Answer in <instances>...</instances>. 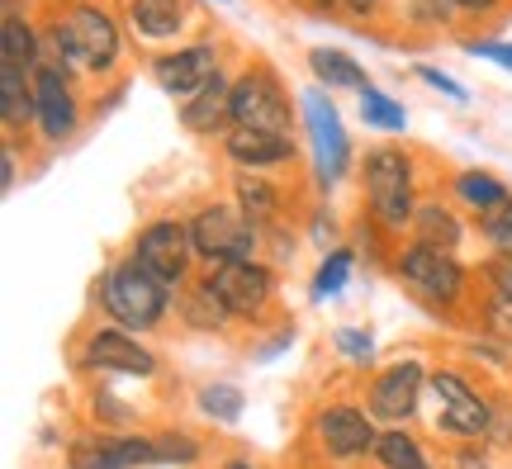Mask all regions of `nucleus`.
<instances>
[{"instance_id": "nucleus-1", "label": "nucleus", "mask_w": 512, "mask_h": 469, "mask_svg": "<svg viewBox=\"0 0 512 469\" xmlns=\"http://www.w3.org/2000/svg\"><path fill=\"white\" fill-rule=\"evenodd\" d=\"M361 190H366L370 214L380 218L389 233H403V223L418 214V195H413V157L403 147H370L361 162Z\"/></svg>"}, {"instance_id": "nucleus-2", "label": "nucleus", "mask_w": 512, "mask_h": 469, "mask_svg": "<svg viewBox=\"0 0 512 469\" xmlns=\"http://www.w3.org/2000/svg\"><path fill=\"white\" fill-rule=\"evenodd\" d=\"M166 308H171V285L157 280L138 256L110 266V275H105V313L124 332H152L166 318Z\"/></svg>"}, {"instance_id": "nucleus-3", "label": "nucleus", "mask_w": 512, "mask_h": 469, "mask_svg": "<svg viewBox=\"0 0 512 469\" xmlns=\"http://www.w3.org/2000/svg\"><path fill=\"white\" fill-rule=\"evenodd\" d=\"M190 242H195V256L209 261V266H233V261H256V247H261V223L242 214V209H228V204H209L190 218Z\"/></svg>"}, {"instance_id": "nucleus-4", "label": "nucleus", "mask_w": 512, "mask_h": 469, "mask_svg": "<svg viewBox=\"0 0 512 469\" xmlns=\"http://www.w3.org/2000/svg\"><path fill=\"white\" fill-rule=\"evenodd\" d=\"M394 271H399V280L418 294L422 304H432V308L460 304V294L470 285V275H465V266L456 261V252L427 247V242H408L399 252V261H394Z\"/></svg>"}, {"instance_id": "nucleus-5", "label": "nucleus", "mask_w": 512, "mask_h": 469, "mask_svg": "<svg viewBox=\"0 0 512 469\" xmlns=\"http://www.w3.org/2000/svg\"><path fill=\"white\" fill-rule=\"evenodd\" d=\"M228 109H233V124H242V128H266V133H285V138H290V128H294L290 95H285L280 76L266 62H252L242 76H233Z\"/></svg>"}, {"instance_id": "nucleus-6", "label": "nucleus", "mask_w": 512, "mask_h": 469, "mask_svg": "<svg viewBox=\"0 0 512 469\" xmlns=\"http://www.w3.org/2000/svg\"><path fill=\"white\" fill-rule=\"evenodd\" d=\"M427 389H432V398H437V427L441 432L460 436V441L489 436V427H494V408L479 398V389L465 375H456V370H437V375L427 379Z\"/></svg>"}, {"instance_id": "nucleus-7", "label": "nucleus", "mask_w": 512, "mask_h": 469, "mask_svg": "<svg viewBox=\"0 0 512 469\" xmlns=\"http://www.w3.org/2000/svg\"><path fill=\"white\" fill-rule=\"evenodd\" d=\"M62 24L72 29L76 48L86 57V67L95 76H110L119 62H124V29H119V19L105 10V5H95V0H72L67 10H62Z\"/></svg>"}, {"instance_id": "nucleus-8", "label": "nucleus", "mask_w": 512, "mask_h": 469, "mask_svg": "<svg viewBox=\"0 0 512 469\" xmlns=\"http://www.w3.org/2000/svg\"><path fill=\"white\" fill-rule=\"evenodd\" d=\"M299 105H304V124H309V138H313L318 181L337 185L351 166V138H347V128H342V114L332 109V100L323 95V86H309Z\"/></svg>"}, {"instance_id": "nucleus-9", "label": "nucleus", "mask_w": 512, "mask_h": 469, "mask_svg": "<svg viewBox=\"0 0 512 469\" xmlns=\"http://www.w3.org/2000/svg\"><path fill=\"white\" fill-rule=\"evenodd\" d=\"M34 124L43 143H67L76 128H81V105L72 95V76L53 67V62H38L34 67Z\"/></svg>"}, {"instance_id": "nucleus-10", "label": "nucleus", "mask_w": 512, "mask_h": 469, "mask_svg": "<svg viewBox=\"0 0 512 469\" xmlns=\"http://www.w3.org/2000/svg\"><path fill=\"white\" fill-rule=\"evenodd\" d=\"M133 256H138L157 280H166V285L176 289L185 275H190V256H195L190 223H181V218H152L143 233H138V242H133Z\"/></svg>"}, {"instance_id": "nucleus-11", "label": "nucleus", "mask_w": 512, "mask_h": 469, "mask_svg": "<svg viewBox=\"0 0 512 469\" xmlns=\"http://www.w3.org/2000/svg\"><path fill=\"white\" fill-rule=\"evenodd\" d=\"M223 299V308L233 318H256L266 313L275 299V271L266 261H233V266H214V275L204 280Z\"/></svg>"}, {"instance_id": "nucleus-12", "label": "nucleus", "mask_w": 512, "mask_h": 469, "mask_svg": "<svg viewBox=\"0 0 512 469\" xmlns=\"http://www.w3.org/2000/svg\"><path fill=\"white\" fill-rule=\"evenodd\" d=\"M214 76H219V43H214V38H200V43H185L176 53L152 57V81H157L166 95H176V100L200 95Z\"/></svg>"}, {"instance_id": "nucleus-13", "label": "nucleus", "mask_w": 512, "mask_h": 469, "mask_svg": "<svg viewBox=\"0 0 512 469\" xmlns=\"http://www.w3.org/2000/svg\"><path fill=\"white\" fill-rule=\"evenodd\" d=\"M313 432H318V446L332 455V460H361L380 446V432H375V417L356 403H328L323 413L313 417Z\"/></svg>"}, {"instance_id": "nucleus-14", "label": "nucleus", "mask_w": 512, "mask_h": 469, "mask_svg": "<svg viewBox=\"0 0 512 469\" xmlns=\"http://www.w3.org/2000/svg\"><path fill=\"white\" fill-rule=\"evenodd\" d=\"M67 460L72 469H147L157 465V436H81Z\"/></svg>"}, {"instance_id": "nucleus-15", "label": "nucleus", "mask_w": 512, "mask_h": 469, "mask_svg": "<svg viewBox=\"0 0 512 469\" xmlns=\"http://www.w3.org/2000/svg\"><path fill=\"white\" fill-rule=\"evenodd\" d=\"M81 361L100 370V375H157V356L143 351L124 327H95L86 346H81Z\"/></svg>"}, {"instance_id": "nucleus-16", "label": "nucleus", "mask_w": 512, "mask_h": 469, "mask_svg": "<svg viewBox=\"0 0 512 469\" xmlns=\"http://www.w3.org/2000/svg\"><path fill=\"white\" fill-rule=\"evenodd\" d=\"M422 389H427V375H422L418 361L389 365L370 384V417H380V422H408V417L418 413Z\"/></svg>"}, {"instance_id": "nucleus-17", "label": "nucleus", "mask_w": 512, "mask_h": 469, "mask_svg": "<svg viewBox=\"0 0 512 469\" xmlns=\"http://www.w3.org/2000/svg\"><path fill=\"white\" fill-rule=\"evenodd\" d=\"M223 157L238 171H275V166L294 162V138L285 133H266V128H242L233 124L223 133Z\"/></svg>"}, {"instance_id": "nucleus-18", "label": "nucleus", "mask_w": 512, "mask_h": 469, "mask_svg": "<svg viewBox=\"0 0 512 469\" xmlns=\"http://www.w3.org/2000/svg\"><path fill=\"white\" fill-rule=\"evenodd\" d=\"M124 19L143 43H171L190 29V5L185 0H124Z\"/></svg>"}, {"instance_id": "nucleus-19", "label": "nucleus", "mask_w": 512, "mask_h": 469, "mask_svg": "<svg viewBox=\"0 0 512 469\" xmlns=\"http://www.w3.org/2000/svg\"><path fill=\"white\" fill-rule=\"evenodd\" d=\"M228 100H233V81L219 72L200 95L181 100V124L190 128V133H200V138H209V133H228V128H233V109H228Z\"/></svg>"}, {"instance_id": "nucleus-20", "label": "nucleus", "mask_w": 512, "mask_h": 469, "mask_svg": "<svg viewBox=\"0 0 512 469\" xmlns=\"http://www.w3.org/2000/svg\"><path fill=\"white\" fill-rule=\"evenodd\" d=\"M0 119H5V133L34 124V72L10 57H0Z\"/></svg>"}, {"instance_id": "nucleus-21", "label": "nucleus", "mask_w": 512, "mask_h": 469, "mask_svg": "<svg viewBox=\"0 0 512 469\" xmlns=\"http://www.w3.org/2000/svg\"><path fill=\"white\" fill-rule=\"evenodd\" d=\"M309 72L318 86H332V91H370L366 67L342 48H309Z\"/></svg>"}, {"instance_id": "nucleus-22", "label": "nucleus", "mask_w": 512, "mask_h": 469, "mask_svg": "<svg viewBox=\"0 0 512 469\" xmlns=\"http://www.w3.org/2000/svg\"><path fill=\"white\" fill-rule=\"evenodd\" d=\"M465 228H460V218L441 204V199H422L418 214H413V242H427V247H446V252H456Z\"/></svg>"}, {"instance_id": "nucleus-23", "label": "nucleus", "mask_w": 512, "mask_h": 469, "mask_svg": "<svg viewBox=\"0 0 512 469\" xmlns=\"http://www.w3.org/2000/svg\"><path fill=\"white\" fill-rule=\"evenodd\" d=\"M451 199H456L460 209H470V214H489L503 199H512V190L498 176H489V171H460L456 181H451Z\"/></svg>"}, {"instance_id": "nucleus-24", "label": "nucleus", "mask_w": 512, "mask_h": 469, "mask_svg": "<svg viewBox=\"0 0 512 469\" xmlns=\"http://www.w3.org/2000/svg\"><path fill=\"white\" fill-rule=\"evenodd\" d=\"M233 199H238V209L252 218V223H271V218L280 214V185L266 181L261 171H238Z\"/></svg>"}, {"instance_id": "nucleus-25", "label": "nucleus", "mask_w": 512, "mask_h": 469, "mask_svg": "<svg viewBox=\"0 0 512 469\" xmlns=\"http://www.w3.org/2000/svg\"><path fill=\"white\" fill-rule=\"evenodd\" d=\"M0 43H5V48H0V57H10V62H19V67H29V72H34L38 62H43V38H38L34 29H29V24L19 19L15 5L5 10V24H0Z\"/></svg>"}, {"instance_id": "nucleus-26", "label": "nucleus", "mask_w": 512, "mask_h": 469, "mask_svg": "<svg viewBox=\"0 0 512 469\" xmlns=\"http://www.w3.org/2000/svg\"><path fill=\"white\" fill-rule=\"evenodd\" d=\"M375 460H380L384 469H432V460L422 455V446L408 432H403V427H394V432H380Z\"/></svg>"}, {"instance_id": "nucleus-27", "label": "nucleus", "mask_w": 512, "mask_h": 469, "mask_svg": "<svg viewBox=\"0 0 512 469\" xmlns=\"http://www.w3.org/2000/svg\"><path fill=\"white\" fill-rule=\"evenodd\" d=\"M361 119H366L370 128H380V133H403V128H408V109L370 86V91H361Z\"/></svg>"}, {"instance_id": "nucleus-28", "label": "nucleus", "mask_w": 512, "mask_h": 469, "mask_svg": "<svg viewBox=\"0 0 512 469\" xmlns=\"http://www.w3.org/2000/svg\"><path fill=\"white\" fill-rule=\"evenodd\" d=\"M204 417H214V422H238L242 408H247V398H242L238 384H204L200 394H195Z\"/></svg>"}, {"instance_id": "nucleus-29", "label": "nucleus", "mask_w": 512, "mask_h": 469, "mask_svg": "<svg viewBox=\"0 0 512 469\" xmlns=\"http://www.w3.org/2000/svg\"><path fill=\"white\" fill-rule=\"evenodd\" d=\"M351 261H356V256H351L347 247H332V252L323 256L318 275H313V299H332V294H342V285H347V275H351Z\"/></svg>"}, {"instance_id": "nucleus-30", "label": "nucleus", "mask_w": 512, "mask_h": 469, "mask_svg": "<svg viewBox=\"0 0 512 469\" xmlns=\"http://www.w3.org/2000/svg\"><path fill=\"white\" fill-rule=\"evenodd\" d=\"M185 318H190L195 327H223V323H233V313L223 308V299L209 285H204V280L190 289V299H185Z\"/></svg>"}, {"instance_id": "nucleus-31", "label": "nucleus", "mask_w": 512, "mask_h": 469, "mask_svg": "<svg viewBox=\"0 0 512 469\" xmlns=\"http://www.w3.org/2000/svg\"><path fill=\"white\" fill-rule=\"evenodd\" d=\"M479 237H484L494 252L512 256V199H503V204L489 209V214H479Z\"/></svg>"}, {"instance_id": "nucleus-32", "label": "nucleus", "mask_w": 512, "mask_h": 469, "mask_svg": "<svg viewBox=\"0 0 512 469\" xmlns=\"http://www.w3.org/2000/svg\"><path fill=\"white\" fill-rule=\"evenodd\" d=\"M332 346H337L351 365H370V361H375V342H370V332H361V327H337Z\"/></svg>"}, {"instance_id": "nucleus-33", "label": "nucleus", "mask_w": 512, "mask_h": 469, "mask_svg": "<svg viewBox=\"0 0 512 469\" xmlns=\"http://www.w3.org/2000/svg\"><path fill=\"white\" fill-rule=\"evenodd\" d=\"M190 460H200V446L181 432H162L157 436V465H190Z\"/></svg>"}, {"instance_id": "nucleus-34", "label": "nucleus", "mask_w": 512, "mask_h": 469, "mask_svg": "<svg viewBox=\"0 0 512 469\" xmlns=\"http://www.w3.org/2000/svg\"><path fill=\"white\" fill-rule=\"evenodd\" d=\"M484 327H489L494 337H503V342H512V299L508 294H494V299L484 304Z\"/></svg>"}, {"instance_id": "nucleus-35", "label": "nucleus", "mask_w": 512, "mask_h": 469, "mask_svg": "<svg viewBox=\"0 0 512 469\" xmlns=\"http://www.w3.org/2000/svg\"><path fill=\"white\" fill-rule=\"evenodd\" d=\"M484 280H489V289H494V294H508V299H512V256L508 252L489 256V261H484Z\"/></svg>"}, {"instance_id": "nucleus-36", "label": "nucleus", "mask_w": 512, "mask_h": 469, "mask_svg": "<svg viewBox=\"0 0 512 469\" xmlns=\"http://www.w3.org/2000/svg\"><path fill=\"white\" fill-rule=\"evenodd\" d=\"M418 76H422V81H427V86H432V91L451 95V100H456V105H465V100H470V91H465V86H460L456 76L437 72V67H427V62H422V67H418Z\"/></svg>"}, {"instance_id": "nucleus-37", "label": "nucleus", "mask_w": 512, "mask_h": 469, "mask_svg": "<svg viewBox=\"0 0 512 469\" xmlns=\"http://www.w3.org/2000/svg\"><path fill=\"white\" fill-rule=\"evenodd\" d=\"M470 53L489 57V62H498L503 72H512V43H470Z\"/></svg>"}, {"instance_id": "nucleus-38", "label": "nucleus", "mask_w": 512, "mask_h": 469, "mask_svg": "<svg viewBox=\"0 0 512 469\" xmlns=\"http://www.w3.org/2000/svg\"><path fill=\"white\" fill-rule=\"evenodd\" d=\"M15 162H19V152L5 143V157H0V185H5V195L15 190Z\"/></svg>"}, {"instance_id": "nucleus-39", "label": "nucleus", "mask_w": 512, "mask_h": 469, "mask_svg": "<svg viewBox=\"0 0 512 469\" xmlns=\"http://www.w3.org/2000/svg\"><path fill=\"white\" fill-rule=\"evenodd\" d=\"M342 5H347L351 15H361V19H375L384 10V0H342Z\"/></svg>"}, {"instance_id": "nucleus-40", "label": "nucleus", "mask_w": 512, "mask_h": 469, "mask_svg": "<svg viewBox=\"0 0 512 469\" xmlns=\"http://www.w3.org/2000/svg\"><path fill=\"white\" fill-rule=\"evenodd\" d=\"M456 10H465V15H489V10H498V0H451Z\"/></svg>"}, {"instance_id": "nucleus-41", "label": "nucleus", "mask_w": 512, "mask_h": 469, "mask_svg": "<svg viewBox=\"0 0 512 469\" xmlns=\"http://www.w3.org/2000/svg\"><path fill=\"white\" fill-rule=\"evenodd\" d=\"M228 469H252V460H228Z\"/></svg>"}, {"instance_id": "nucleus-42", "label": "nucleus", "mask_w": 512, "mask_h": 469, "mask_svg": "<svg viewBox=\"0 0 512 469\" xmlns=\"http://www.w3.org/2000/svg\"><path fill=\"white\" fill-rule=\"evenodd\" d=\"M219 5H223V0H219Z\"/></svg>"}]
</instances>
